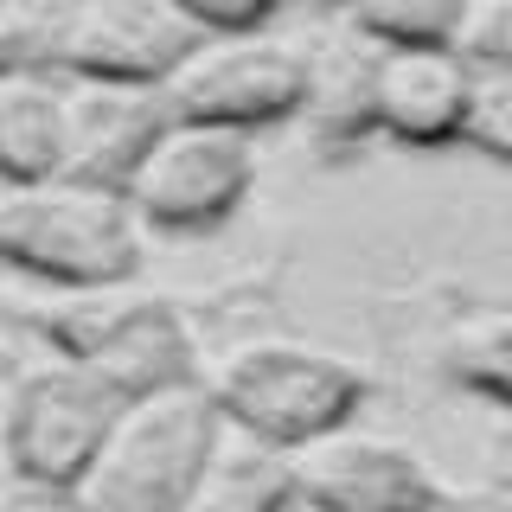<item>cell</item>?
<instances>
[{"mask_svg": "<svg viewBox=\"0 0 512 512\" xmlns=\"http://www.w3.org/2000/svg\"><path fill=\"white\" fill-rule=\"evenodd\" d=\"M224 436L218 404L199 378L173 384V391H148L116 404L96 461L84 468L77 493L64 506L77 512H180L199 468L212 461Z\"/></svg>", "mask_w": 512, "mask_h": 512, "instance_id": "obj_1", "label": "cell"}, {"mask_svg": "<svg viewBox=\"0 0 512 512\" xmlns=\"http://www.w3.org/2000/svg\"><path fill=\"white\" fill-rule=\"evenodd\" d=\"M0 263L84 295V288H122L141 263V224L128 218L122 192L84 180H26L0 192Z\"/></svg>", "mask_w": 512, "mask_h": 512, "instance_id": "obj_2", "label": "cell"}, {"mask_svg": "<svg viewBox=\"0 0 512 512\" xmlns=\"http://www.w3.org/2000/svg\"><path fill=\"white\" fill-rule=\"evenodd\" d=\"M205 391H212L224 429L295 455V448L346 429L372 384H365V372L346 365L340 352L269 340V346H244Z\"/></svg>", "mask_w": 512, "mask_h": 512, "instance_id": "obj_3", "label": "cell"}, {"mask_svg": "<svg viewBox=\"0 0 512 512\" xmlns=\"http://www.w3.org/2000/svg\"><path fill=\"white\" fill-rule=\"evenodd\" d=\"M154 90L173 122H212V128L256 135V128L288 122L314 103V58L288 32L269 26L199 32Z\"/></svg>", "mask_w": 512, "mask_h": 512, "instance_id": "obj_4", "label": "cell"}, {"mask_svg": "<svg viewBox=\"0 0 512 512\" xmlns=\"http://www.w3.org/2000/svg\"><path fill=\"white\" fill-rule=\"evenodd\" d=\"M32 327L64 352V365H77L122 404L199 378V352H192L180 308L154 295L84 288V295H64L45 314H32Z\"/></svg>", "mask_w": 512, "mask_h": 512, "instance_id": "obj_5", "label": "cell"}, {"mask_svg": "<svg viewBox=\"0 0 512 512\" xmlns=\"http://www.w3.org/2000/svg\"><path fill=\"white\" fill-rule=\"evenodd\" d=\"M250 180H256V135L167 116L154 128V141L141 148L135 173H128L122 205L148 231L199 237V231H218L244 205Z\"/></svg>", "mask_w": 512, "mask_h": 512, "instance_id": "obj_6", "label": "cell"}, {"mask_svg": "<svg viewBox=\"0 0 512 512\" xmlns=\"http://www.w3.org/2000/svg\"><path fill=\"white\" fill-rule=\"evenodd\" d=\"M116 404L96 378H84L77 365H45V372L20 378L7 404V468L26 493L39 500H71L84 468L96 461L109 423H116Z\"/></svg>", "mask_w": 512, "mask_h": 512, "instance_id": "obj_7", "label": "cell"}, {"mask_svg": "<svg viewBox=\"0 0 512 512\" xmlns=\"http://www.w3.org/2000/svg\"><path fill=\"white\" fill-rule=\"evenodd\" d=\"M295 493L308 512H468L416 448L352 423L295 448Z\"/></svg>", "mask_w": 512, "mask_h": 512, "instance_id": "obj_8", "label": "cell"}, {"mask_svg": "<svg viewBox=\"0 0 512 512\" xmlns=\"http://www.w3.org/2000/svg\"><path fill=\"white\" fill-rule=\"evenodd\" d=\"M461 103H468V64L448 45H378L346 96V122L404 148H455Z\"/></svg>", "mask_w": 512, "mask_h": 512, "instance_id": "obj_9", "label": "cell"}, {"mask_svg": "<svg viewBox=\"0 0 512 512\" xmlns=\"http://www.w3.org/2000/svg\"><path fill=\"white\" fill-rule=\"evenodd\" d=\"M199 26L173 0H64L58 77H103V84H160Z\"/></svg>", "mask_w": 512, "mask_h": 512, "instance_id": "obj_10", "label": "cell"}, {"mask_svg": "<svg viewBox=\"0 0 512 512\" xmlns=\"http://www.w3.org/2000/svg\"><path fill=\"white\" fill-rule=\"evenodd\" d=\"M64 90V180L122 192L141 148L167 122L154 84H103V77H58Z\"/></svg>", "mask_w": 512, "mask_h": 512, "instance_id": "obj_11", "label": "cell"}, {"mask_svg": "<svg viewBox=\"0 0 512 512\" xmlns=\"http://www.w3.org/2000/svg\"><path fill=\"white\" fill-rule=\"evenodd\" d=\"M301 493H295V455L282 448H263L237 429H224L212 461L192 480L186 506L180 512H295Z\"/></svg>", "mask_w": 512, "mask_h": 512, "instance_id": "obj_12", "label": "cell"}, {"mask_svg": "<svg viewBox=\"0 0 512 512\" xmlns=\"http://www.w3.org/2000/svg\"><path fill=\"white\" fill-rule=\"evenodd\" d=\"M64 160V90L58 71L0 77V186L52 180Z\"/></svg>", "mask_w": 512, "mask_h": 512, "instance_id": "obj_13", "label": "cell"}, {"mask_svg": "<svg viewBox=\"0 0 512 512\" xmlns=\"http://www.w3.org/2000/svg\"><path fill=\"white\" fill-rule=\"evenodd\" d=\"M442 372L461 384V391L487 397V404H506V378H512V327L500 308L468 314L442 346Z\"/></svg>", "mask_w": 512, "mask_h": 512, "instance_id": "obj_14", "label": "cell"}, {"mask_svg": "<svg viewBox=\"0 0 512 512\" xmlns=\"http://www.w3.org/2000/svg\"><path fill=\"white\" fill-rule=\"evenodd\" d=\"M352 26L378 45H442L461 0H346Z\"/></svg>", "mask_w": 512, "mask_h": 512, "instance_id": "obj_15", "label": "cell"}, {"mask_svg": "<svg viewBox=\"0 0 512 512\" xmlns=\"http://www.w3.org/2000/svg\"><path fill=\"white\" fill-rule=\"evenodd\" d=\"M455 148L487 154L493 167L512 160V71H468V103H461Z\"/></svg>", "mask_w": 512, "mask_h": 512, "instance_id": "obj_16", "label": "cell"}, {"mask_svg": "<svg viewBox=\"0 0 512 512\" xmlns=\"http://www.w3.org/2000/svg\"><path fill=\"white\" fill-rule=\"evenodd\" d=\"M64 0H0V77L52 71Z\"/></svg>", "mask_w": 512, "mask_h": 512, "instance_id": "obj_17", "label": "cell"}, {"mask_svg": "<svg viewBox=\"0 0 512 512\" xmlns=\"http://www.w3.org/2000/svg\"><path fill=\"white\" fill-rule=\"evenodd\" d=\"M442 45L468 71H512V0H461Z\"/></svg>", "mask_w": 512, "mask_h": 512, "instance_id": "obj_18", "label": "cell"}, {"mask_svg": "<svg viewBox=\"0 0 512 512\" xmlns=\"http://www.w3.org/2000/svg\"><path fill=\"white\" fill-rule=\"evenodd\" d=\"M199 32H244V26H269V13L282 0H173Z\"/></svg>", "mask_w": 512, "mask_h": 512, "instance_id": "obj_19", "label": "cell"}]
</instances>
